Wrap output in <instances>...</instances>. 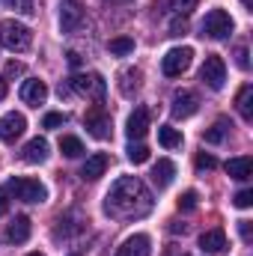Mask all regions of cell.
<instances>
[{
	"mask_svg": "<svg viewBox=\"0 0 253 256\" xmlns=\"http://www.w3.org/2000/svg\"><path fill=\"white\" fill-rule=\"evenodd\" d=\"M126 131H128V137H131V140L146 137V131H149V110H146V108H137V110L128 116Z\"/></svg>",
	"mask_w": 253,
	"mask_h": 256,
	"instance_id": "2e32d148",
	"label": "cell"
},
{
	"mask_svg": "<svg viewBox=\"0 0 253 256\" xmlns=\"http://www.w3.org/2000/svg\"><path fill=\"white\" fill-rule=\"evenodd\" d=\"M244 3V9H253V0H242Z\"/></svg>",
	"mask_w": 253,
	"mask_h": 256,
	"instance_id": "60d3db41",
	"label": "cell"
},
{
	"mask_svg": "<svg viewBox=\"0 0 253 256\" xmlns=\"http://www.w3.org/2000/svg\"><path fill=\"white\" fill-rule=\"evenodd\" d=\"M114 3H126V0H114Z\"/></svg>",
	"mask_w": 253,
	"mask_h": 256,
	"instance_id": "7bdbcfd3",
	"label": "cell"
},
{
	"mask_svg": "<svg viewBox=\"0 0 253 256\" xmlns=\"http://www.w3.org/2000/svg\"><path fill=\"white\" fill-rule=\"evenodd\" d=\"M238 232H242V242H244V244H250V242H253L250 220H238Z\"/></svg>",
	"mask_w": 253,
	"mask_h": 256,
	"instance_id": "836d02e7",
	"label": "cell"
},
{
	"mask_svg": "<svg viewBox=\"0 0 253 256\" xmlns=\"http://www.w3.org/2000/svg\"><path fill=\"white\" fill-rule=\"evenodd\" d=\"M155 200L149 188L137 179V176H122L110 185V191L104 196V212L110 218H120V220H137V218H146L152 212Z\"/></svg>",
	"mask_w": 253,
	"mask_h": 256,
	"instance_id": "6da1fadb",
	"label": "cell"
},
{
	"mask_svg": "<svg viewBox=\"0 0 253 256\" xmlns=\"http://www.w3.org/2000/svg\"><path fill=\"white\" fill-rule=\"evenodd\" d=\"M6 196H9V191H6V188H0V218H3V214H6V208H9V200H6Z\"/></svg>",
	"mask_w": 253,
	"mask_h": 256,
	"instance_id": "74e56055",
	"label": "cell"
},
{
	"mask_svg": "<svg viewBox=\"0 0 253 256\" xmlns=\"http://www.w3.org/2000/svg\"><path fill=\"white\" fill-rule=\"evenodd\" d=\"M84 126H86V131L96 137V140H108L110 137V114L104 110V108H90L86 110V116H84Z\"/></svg>",
	"mask_w": 253,
	"mask_h": 256,
	"instance_id": "ba28073f",
	"label": "cell"
},
{
	"mask_svg": "<svg viewBox=\"0 0 253 256\" xmlns=\"http://www.w3.org/2000/svg\"><path fill=\"white\" fill-rule=\"evenodd\" d=\"M45 98H48V86H45V80L30 78V80L21 84V102H24V104L39 108V104H45Z\"/></svg>",
	"mask_w": 253,
	"mask_h": 256,
	"instance_id": "7c38bea8",
	"label": "cell"
},
{
	"mask_svg": "<svg viewBox=\"0 0 253 256\" xmlns=\"http://www.w3.org/2000/svg\"><path fill=\"white\" fill-rule=\"evenodd\" d=\"M190 60H194V48H173V51L164 54L161 68H164L167 78H179L182 72H188L190 68Z\"/></svg>",
	"mask_w": 253,
	"mask_h": 256,
	"instance_id": "52a82bcc",
	"label": "cell"
},
{
	"mask_svg": "<svg viewBox=\"0 0 253 256\" xmlns=\"http://www.w3.org/2000/svg\"><path fill=\"white\" fill-rule=\"evenodd\" d=\"M24 128H27V120L21 114H6V116H0V140L3 143H15L24 134Z\"/></svg>",
	"mask_w": 253,
	"mask_h": 256,
	"instance_id": "30bf717a",
	"label": "cell"
},
{
	"mask_svg": "<svg viewBox=\"0 0 253 256\" xmlns=\"http://www.w3.org/2000/svg\"><path fill=\"white\" fill-rule=\"evenodd\" d=\"M120 90H122V96H134L137 92V86H140V72L137 68H126L122 74H120Z\"/></svg>",
	"mask_w": 253,
	"mask_h": 256,
	"instance_id": "cb8c5ba5",
	"label": "cell"
},
{
	"mask_svg": "<svg viewBox=\"0 0 253 256\" xmlns=\"http://www.w3.org/2000/svg\"><path fill=\"white\" fill-rule=\"evenodd\" d=\"M27 256H45V254H27Z\"/></svg>",
	"mask_w": 253,
	"mask_h": 256,
	"instance_id": "b9f144b4",
	"label": "cell"
},
{
	"mask_svg": "<svg viewBox=\"0 0 253 256\" xmlns=\"http://www.w3.org/2000/svg\"><path fill=\"white\" fill-rule=\"evenodd\" d=\"M173 176H176V164L167 161V158H161V161L152 167V182H155L158 188H167V185L173 182Z\"/></svg>",
	"mask_w": 253,
	"mask_h": 256,
	"instance_id": "ffe728a7",
	"label": "cell"
},
{
	"mask_svg": "<svg viewBox=\"0 0 253 256\" xmlns=\"http://www.w3.org/2000/svg\"><path fill=\"white\" fill-rule=\"evenodd\" d=\"M68 86H72L78 96L92 98V102H102V98L108 96V80H104L98 72H78V74H72Z\"/></svg>",
	"mask_w": 253,
	"mask_h": 256,
	"instance_id": "7a4b0ae2",
	"label": "cell"
},
{
	"mask_svg": "<svg viewBox=\"0 0 253 256\" xmlns=\"http://www.w3.org/2000/svg\"><path fill=\"white\" fill-rule=\"evenodd\" d=\"M0 45L21 54V51H27L33 45V33H30V27H24L18 21H3L0 24Z\"/></svg>",
	"mask_w": 253,
	"mask_h": 256,
	"instance_id": "3957f363",
	"label": "cell"
},
{
	"mask_svg": "<svg viewBox=\"0 0 253 256\" xmlns=\"http://www.w3.org/2000/svg\"><path fill=\"white\" fill-rule=\"evenodd\" d=\"M214 167H218V158L214 155H206V152L196 155V170H214Z\"/></svg>",
	"mask_w": 253,
	"mask_h": 256,
	"instance_id": "4dcf8cb0",
	"label": "cell"
},
{
	"mask_svg": "<svg viewBox=\"0 0 253 256\" xmlns=\"http://www.w3.org/2000/svg\"><path fill=\"white\" fill-rule=\"evenodd\" d=\"M6 6L21 12V15H33L36 12V0H6Z\"/></svg>",
	"mask_w": 253,
	"mask_h": 256,
	"instance_id": "f1b7e54d",
	"label": "cell"
},
{
	"mask_svg": "<svg viewBox=\"0 0 253 256\" xmlns=\"http://www.w3.org/2000/svg\"><path fill=\"white\" fill-rule=\"evenodd\" d=\"M6 74H9V78H18V74H24V66L21 63H9L6 66Z\"/></svg>",
	"mask_w": 253,
	"mask_h": 256,
	"instance_id": "8d00e7d4",
	"label": "cell"
},
{
	"mask_svg": "<svg viewBox=\"0 0 253 256\" xmlns=\"http://www.w3.org/2000/svg\"><path fill=\"white\" fill-rule=\"evenodd\" d=\"M196 191H185L182 196H179V212H194L196 208Z\"/></svg>",
	"mask_w": 253,
	"mask_h": 256,
	"instance_id": "f546056e",
	"label": "cell"
},
{
	"mask_svg": "<svg viewBox=\"0 0 253 256\" xmlns=\"http://www.w3.org/2000/svg\"><path fill=\"white\" fill-rule=\"evenodd\" d=\"M182 256H188V254H182Z\"/></svg>",
	"mask_w": 253,
	"mask_h": 256,
	"instance_id": "ee69618b",
	"label": "cell"
},
{
	"mask_svg": "<svg viewBox=\"0 0 253 256\" xmlns=\"http://www.w3.org/2000/svg\"><path fill=\"white\" fill-rule=\"evenodd\" d=\"M236 206H238V208H250L253 206V191L250 188H244V191L236 194Z\"/></svg>",
	"mask_w": 253,
	"mask_h": 256,
	"instance_id": "1f68e13d",
	"label": "cell"
},
{
	"mask_svg": "<svg viewBox=\"0 0 253 256\" xmlns=\"http://www.w3.org/2000/svg\"><path fill=\"white\" fill-rule=\"evenodd\" d=\"M230 128H232V122H230L226 116H220V120H214V126L202 134V140H206V143H224L226 134H230Z\"/></svg>",
	"mask_w": 253,
	"mask_h": 256,
	"instance_id": "7402d4cb",
	"label": "cell"
},
{
	"mask_svg": "<svg viewBox=\"0 0 253 256\" xmlns=\"http://www.w3.org/2000/svg\"><path fill=\"white\" fill-rule=\"evenodd\" d=\"M196 110H200L196 92H190V90H176V92H173V108H170V114H173L176 120H190Z\"/></svg>",
	"mask_w": 253,
	"mask_h": 256,
	"instance_id": "9c48e42d",
	"label": "cell"
},
{
	"mask_svg": "<svg viewBox=\"0 0 253 256\" xmlns=\"http://www.w3.org/2000/svg\"><path fill=\"white\" fill-rule=\"evenodd\" d=\"M134 51V39H128V36H120V39H110V54H120V57H126Z\"/></svg>",
	"mask_w": 253,
	"mask_h": 256,
	"instance_id": "83f0119b",
	"label": "cell"
},
{
	"mask_svg": "<svg viewBox=\"0 0 253 256\" xmlns=\"http://www.w3.org/2000/svg\"><path fill=\"white\" fill-rule=\"evenodd\" d=\"M232 18H230V12H224V9H212L208 15H206V21H202V36H208V39H230L232 36Z\"/></svg>",
	"mask_w": 253,
	"mask_h": 256,
	"instance_id": "5b68a950",
	"label": "cell"
},
{
	"mask_svg": "<svg viewBox=\"0 0 253 256\" xmlns=\"http://www.w3.org/2000/svg\"><path fill=\"white\" fill-rule=\"evenodd\" d=\"M226 173H230V179L248 182L250 173H253V158H248V155H242V158H230V161H226Z\"/></svg>",
	"mask_w": 253,
	"mask_h": 256,
	"instance_id": "ac0fdd59",
	"label": "cell"
},
{
	"mask_svg": "<svg viewBox=\"0 0 253 256\" xmlns=\"http://www.w3.org/2000/svg\"><path fill=\"white\" fill-rule=\"evenodd\" d=\"M236 63L242 66L244 72L250 68V57H248V48H238V51H236Z\"/></svg>",
	"mask_w": 253,
	"mask_h": 256,
	"instance_id": "e575fe53",
	"label": "cell"
},
{
	"mask_svg": "<svg viewBox=\"0 0 253 256\" xmlns=\"http://www.w3.org/2000/svg\"><path fill=\"white\" fill-rule=\"evenodd\" d=\"M164 3H167V9H170L173 15H190L200 0H164Z\"/></svg>",
	"mask_w": 253,
	"mask_h": 256,
	"instance_id": "484cf974",
	"label": "cell"
},
{
	"mask_svg": "<svg viewBox=\"0 0 253 256\" xmlns=\"http://www.w3.org/2000/svg\"><path fill=\"white\" fill-rule=\"evenodd\" d=\"M63 122H66V114H48L42 120V128H60Z\"/></svg>",
	"mask_w": 253,
	"mask_h": 256,
	"instance_id": "d6a6232c",
	"label": "cell"
},
{
	"mask_svg": "<svg viewBox=\"0 0 253 256\" xmlns=\"http://www.w3.org/2000/svg\"><path fill=\"white\" fill-rule=\"evenodd\" d=\"M149 254H152V242L143 232H134L131 238L122 242V248L116 250V256H149Z\"/></svg>",
	"mask_w": 253,
	"mask_h": 256,
	"instance_id": "4fadbf2b",
	"label": "cell"
},
{
	"mask_svg": "<svg viewBox=\"0 0 253 256\" xmlns=\"http://www.w3.org/2000/svg\"><path fill=\"white\" fill-rule=\"evenodd\" d=\"M128 161H131V164H146V161H149V149H146L143 143H131V146H128Z\"/></svg>",
	"mask_w": 253,
	"mask_h": 256,
	"instance_id": "4316f807",
	"label": "cell"
},
{
	"mask_svg": "<svg viewBox=\"0 0 253 256\" xmlns=\"http://www.w3.org/2000/svg\"><path fill=\"white\" fill-rule=\"evenodd\" d=\"M200 80L208 90H224V84H226V63L218 54H208L202 68H200Z\"/></svg>",
	"mask_w": 253,
	"mask_h": 256,
	"instance_id": "8992f818",
	"label": "cell"
},
{
	"mask_svg": "<svg viewBox=\"0 0 253 256\" xmlns=\"http://www.w3.org/2000/svg\"><path fill=\"white\" fill-rule=\"evenodd\" d=\"M48 155H51V146H48L45 137H33V140L21 149V158H24L27 164H42V161H48Z\"/></svg>",
	"mask_w": 253,
	"mask_h": 256,
	"instance_id": "5bb4252c",
	"label": "cell"
},
{
	"mask_svg": "<svg viewBox=\"0 0 253 256\" xmlns=\"http://www.w3.org/2000/svg\"><path fill=\"white\" fill-rule=\"evenodd\" d=\"M236 108H238V114H242L244 122H250L253 120V86L250 84H244V86L238 90V96H236Z\"/></svg>",
	"mask_w": 253,
	"mask_h": 256,
	"instance_id": "44dd1931",
	"label": "cell"
},
{
	"mask_svg": "<svg viewBox=\"0 0 253 256\" xmlns=\"http://www.w3.org/2000/svg\"><path fill=\"white\" fill-rule=\"evenodd\" d=\"M60 152H63L66 158H80L84 155V143L78 137H63L60 140Z\"/></svg>",
	"mask_w": 253,
	"mask_h": 256,
	"instance_id": "d4e9b609",
	"label": "cell"
},
{
	"mask_svg": "<svg viewBox=\"0 0 253 256\" xmlns=\"http://www.w3.org/2000/svg\"><path fill=\"white\" fill-rule=\"evenodd\" d=\"M104 170H108V155H104V152H96V155H90V158L84 161L80 176H84L86 182H96V179L104 176Z\"/></svg>",
	"mask_w": 253,
	"mask_h": 256,
	"instance_id": "9a60e30c",
	"label": "cell"
},
{
	"mask_svg": "<svg viewBox=\"0 0 253 256\" xmlns=\"http://www.w3.org/2000/svg\"><path fill=\"white\" fill-rule=\"evenodd\" d=\"M200 248H202V254H224L226 250V232L224 230H206L200 236Z\"/></svg>",
	"mask_w": 253,
	"mask_h": 256,
	"instance_id": "e0dca14e",
	"label": "cell"
},
{
	"mask_svg": "<svg viewBox=\"0 0 253 256\" xmlns=\"http://www.w3.org/2000/svg\"><path fill=\"white\" fill-rule=\"evenodd\" d=\"M72 256H74V254H72Z\"/></svg>",
	"mask_w": 253,
	"mask_h": 256,
	"instance_id": "f6af8a7d",
	"label": "cell"
},
{
	"mask_svg": "<svg viewBox=\"0 0 253 256\" xmlns=\"http://www.w3.org/2000/svg\"><path fill=\"white\" fill-rule=\"evenodd\" d=\"M6 238H9L12 244H24V242L30 238V218L18 214V218L6 226Z\"/></svg>",
	"mask_w": 253,
	"mask_h": 256,
	"instance_id": "d6986e66",
	"label": "cell"
},
{
	"mask_svg": "<svg viewBox=\"0 0 253 256\" xmlns=\"http://www.w3.org/2000/svg\"><path fill=\"white\" fill-rule=\"evenodd\" d=\"M158 140H161L164 149H179V146H182V134H179L176 128H170V126L158 128Z\"/></svg>",
	"mask_w": 253,
	"mask_h": 256,
	"instance_id": "603a6c76",
	"label": "cell"
},
{
	"mask_svg": "<svg viewBox=\"0 0 253 256\" xmlns=\"http://www.w3.org/2000/svg\"><path fill=\"white\" fill-rule=\"evenodd\" d=\"M3 188L12 194L15 200H21V202H45V196H48L45 185H42L39 179H24V176L9 179Z\"/></svg>",
	"mask_w": 253,
	"mask_h": 256,
	"instance_id": "277c9868",
	"label": "cell"
},
{
	"mask_svg": "<svg viewBox=\"0 0 253 256\" xmlns=\"http://www.w3.org/2000/svg\"><path fill=\"white\" fill-rule=\"evenodd\" d=\"M80 21H84V9H80V3H78V0H63V3H60V27H63V33L78 30Z\"/></svg>",
	"mask_w": 253,
	"mask_h": 256,
	"instance_id": "8fae6325",
	"label": "cell"
},
{
	"mask_svg": "<svg viewBox=\"0 0 253 256\" xmlns=\"http://www.w3.org/2000/svg\"><path fill=\"white\" fill-rule=\"evenodd\" d=\"M3 96H6V80L0 78V98H3Z\"/></svg>",
	"mask_w": 253,
	"mask_h": 256,
	"instance_id": "ab89813d",
	"label": "cell"
},
{
	"mask_svg": "<svg viewBox=\"0 0 253 256\" xmlns=\"http://www.w3.org/2000/svg\"><path fill=\"white\" fill-rule=\"evenodd\" d=\"M185 30H188V24H185V21H179V18L170 24V36H185Z\"/></svg>",
	"mask_w": 253,
	"mask_h": 256,
	"instance_id": "d590c367",
	"label": "cell"
},
{
	"mask_svg": "<svg viewBox=\"0 0 253 256\" xmlns=\"http://www.w3.org/2000/svg\"><path fill=\"white\" fill-rule=\"evenodd\" d=\"M66 57H68V63H72V66H78V63H80V57H78V54H74V51H68V54H66Z\"/></svg>",
	"mask_w": 253,
	"mask_h": 256,
	"instance_id": "f35d334b",
	"label": "cell"
}]
</instances>
